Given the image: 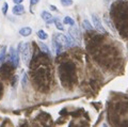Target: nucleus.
Wrapping results in <instances>:
<instances>
[{"label":"nucleus","mask_w":128,"mask_h":127,"mask_svg":"<svg viewBox=\"0 0 128 127\" xmlns=\"http://www.w3.org/2000/svg\"><path fill=\"white\" fill-rule=\"evenodd\" d=\"M82 27L84 28L86 30H88V31H90V30L93 29V27H92V25L89 22V20H88V19H84V20H83V22H82Z\"/></svg>","instance_id":"nucleus-17"},{"label":"nucleus","mask_w":128,"mask_h":127,"mask_svg":"<svg viewBox=\"0 0 128 127\" xmlns=\"http://www.w3.org/2000/svg\"><path fill=\"white\" fill-rule=\"evenodd\" d=\"M27 83H28V76H27L26 74H24L22 75V88H26Z\"/></svg>","instance_id":"nucleus-19"},{"label":"nucleus","mask_w":128,"mask_h":127,"mask_svg":"<svg viewBox=\"0 0 128 127\" xmlns=\"http://www.w3.org/2000/svg\"><path fill=\"white\" fill-rule=\"evenodd\" d=\"M19 51L14 50V48L10 49V62L12 63V65L14 67H18L19 66V56H18Z\"/></svg>","instance_id":"nucleus-5"},{"label":"nucleus","mask_w":128,"mask_h":127,"mask_svg":"<svg viewBox=\"0 0 128 127\" xmlns=\"http://www.w3.org/2000/svg\"><path fill=\"white\" fill-rule=\"evenodd\" d=\"M38 36L40 40H42V41H45V40L48 38V34L45 32V31L40 30V31H38Z\"/></svg>","instance_id":"nucleus-16"},{"label":"nucleus","mask_w":128,"mask_h":127,"mask_svg":"<svg viewBox=\"0 0 128 127\" xmlns=\"http://www.w3.org/2000/svg\"><path fill=\"white\" fill-rule=\"evenodd\" d=\"M54 25H56V27H57L58 30H60V31H63V30H64L63 22H60V19H59L58 17H54Z\"/></svg>","instance_id":"nucleus-13"},{"label":"nucleus","mask_w":128,"mask_h":127,"mask_svg":"<svg viewBox=\"0 0 128 127\" xmlns=\"http://www.w3.org/2000/svg\"><path fill=\"white\" fill-rule=\"evenodd\" d=\"M41 16H42V18L44 19V22H45L46 24H51L54 22L52 15H51L49 12H47V11H43L42 14H41Z\"/></svg>","instance_id":"nucleus-10"},{"label":"nucleus","mask_w":128,"mask_h":127,"mask_svg":"<svg viewBox=\"0 0 128 127\" xmlns=\"http://www.w3.org/2000/svg\"><path fill=\"white\" fill-rule=\"evenodd\" d=\"M17 50L22 54V60L25 64L28 66L30 64V59H31V51H30V46L28 43H20L18 46Z\"/></svg>","instance_id":"nucleus-3"},{"label":"nucleus","mask_w":128,"mask_h":127,"mask_svg":"<svg viewBox=\"0 0 128 127\" xmlns=\"http://www.w3.org/2000/svg\"><path fill=\"white\" fill-rule=\"evenodd\" d=\"M92 22H93V25H94V28H96L99 32H102V33H107V31L106 29L104 28L102 26V24L100 22V19H99V17L97 16V15H95L93 14L92 15Z\"/></svg>","instance_id":"nucleus-6"},{"label":"nucleus","mask_w":128,"mask_h":127,"mask_svg":"<svg viewBox=\"0 0 128 127\" xmlns=\"http://www.w3.org/2000/svg\"><path fill=\"white\" fill-rule=\"evenodd\" d=\"M40 2V0H30V6H35V4H38V3Z\"/></svg>","instance_id":"nucleus-21"},{"label":"nucleus","mask_w":128,"mask_h":127,"mask_svg":"<svg viewBox=\"0 0 128 127\" xmlns=\"http://www.w3.org/2000/svg\"><path fill=\"white\" fill-rule=\"evenodd\" d=\"M1 91H2V86H1V83H0V94H1Z\"/></svg>","instance_id":"nucleus-24"},{"label":"nucleus","mask_w":128,"mask_h":127,"mask_svg":"<svg viewBox=\"0 0 128 127\" xmlns=\"http://www.w3.org/2000/svg\"><path fill=\"white\" fill-rule=\"evenodd\" d=\"M50 9H51V10H54V11H57V8H56L54 6H50Z\"/></svg>","instance_id":"nucleus-23"},{"label":"nucleus","mask_w":128,"mask_h":127,"mask_svg":"<svg viewBox=\"0 0 128 127\" xmlns=\"http://www.w3.org/2000/svg\"><path fill=\"white\" fill-rule=\"evenodd\" d=\"M12 12H13L14 15L19 16V15H22L25 13V8H24V6H22L20 3H19V4H15V6L12 9Z\"/></svg>","instance_id":"nucleus-9"},{"label":"nucleus","mask_w":128,"mask_h":127,"mask_svg":"<svg viewBox=\"0 0 128 127\" xmlns=\"http://www.w3.org/2000/svg\"><path fill=\"white\" fill-rule=\"evenodd\" d=\"M54 41H57L59 44L63 45L64 47H72L75 45L74 38L68 36V35H64L62 33H56L54 34Z\"/></svg>","instance_id":"nucleus-4"},{"label":"nucleus","mask_w":128,"mask_h":127,"mask_svg":"<svg viewBox=\"0 0 128 127\" xmlns=\"http://www.w3.org/2000/svg\"><path fill=\"white\" fill-rule=\"evenodd\" d=\"M72 28H70V30H68V32H70V35L72 38H73L74 40H77L78 42L81 41V32H80V30H79V28L78 27H76L75 25L74 26H70Z\"/></svg>","instance_id":"nucleus-7"},{"label":"nucleus","mask_w":128,"mask_h":127,"mask_svg":"<svg viewBox=\"0 0 128 127\" xmlns=\"http://www.w3.org/2000/svg\"><path fill=\"white\" fill-rule=\"evenodd\" d=\"M32 33V29L30 27H22L20 30H19V34L22 36H29V35Z\"/></svg>","instance_id":"nucleus-11"},{"label":"nucleus","mask_w":128,"mask_h":127,"mask_svg":"<svg viewBox=\"0 0 128 127\" xmlns=\"http://www.w3.org/2000/svg\"><path fill=\"white\" fill-rule=\"evenodd\" d=\"M24 1V0H13V2L15 3V4H19V3H22Z\"/></svg>","instance_id":"nucleus-22"},{"label":"nucleus","mask_w":128,"mask_h":127,"mask_svg":"<svg viewBox=\"0 0 128 127\" xmlns=\"http://www.w3.org/2000/svg\"><path fill=\"white\" fill-rule=\"evenodd\" d=\"M11 74H12V70L9 68V65L2 64L1 67H0V76H1L3 79H9Z\"/></svg>","instance_id":"nucleus-8"},{"label":"nucleus","mask_w":128,"mask_h":127,"mask_svg":"<svg viewBox=\"0 0 128 127\" xmlns=\"http://www.w3.org/2000/svg\"><path fill=\"white\" fill-rule=\"evenodd\" d=\"M51 79L52 78H51L50 70L45 65H40L38 67V70L32 72V81H33V84H35L41 90L49 88Z\"/></svg>","instance_id":"nucleus-2"},{"label":"nucleus","mask_w":128,"mask_h":127,"mask_svg":"<svg viewBox=\"0 0 128 127\" xmlns=\"http://www.w3.org/2000/svg\"><path fill=\"white\" fill-rule=\"evenodd\" d=\"M6 47L3 46L1 51H0V65H2L4 63V59H6Z\"/></svg>","instance_id":"nucleus-12"},{"label":"nucleus","mask_w":128,"mask_h":127,"mask_svg":"<svg viewBox=\"0 0 128 127\" xmlns=\"http://www.w3.org/2000/svg\"><path fill=\"white\" fill-rule=\"evenodd\" d=\"M59 76L62 84L66 88H70L77 79L75 64L72 62H63L59 66Z\"/></svg>","instance_id":"nucleus-1"},{"label":"nucleus","mask_w":128,"mask_h":127,"mask_svg":"<svg viewBox=\"0 0 128 127\" xmlns=\"http://www.w3.org/2000/svg\"><path fill=\"white\" fill-rule=\"evenodd\" d=\"M38 47H40V49H41V51H43L44 54H49V49H48V47L46 44H44L43 42H40L38 43Z\"/></svg>","instance_id":"nucleus-14"},{"label":"nucleus","mask_w":128,"mask_h":127,"mask_svg":"<svg viewBox=\"0 0 128 127\" xmlns=\"http://www.w3.org/2000/svg\"><path fill=\"white\" fill-rule=\"evenodd\" d=\"M61 1V4L63 6H73V0H60Z\"/></svg>","instance_id":"nucleus-18"},{"label":"nucleus","mask_w":128,"mask_h":127,"mask_svg":"<svg viewBox=\"0 0 128 127\" xmlns=\"http://www.w3.org/2000/svg\"><path fill=\"white\" fill-rule=\"evenodd\" d=\"M8 9H9V4H8L6 2H4V3H3V6H2V14L3 15H6Z\"/></svg>","instance_id":"nucleus-20"},{"label":"nucleus","mask_w":128,"mask_h":127,"mask_svg":"<svg viewBox=\"0 0 128 127\" xmlns=\"http://www.w3.org/2000/svg\"><path fill=\"white\" fill-rule=\"evenodd\" d=\"M63 24H65V25H70V26H74L75 25V20L70 16H65L64 19H63Z\"/></svg>","instance_id":"nucleus-15"}]
</instances>
